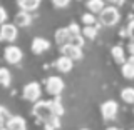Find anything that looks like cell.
Listing matches in <instances>:
<instances>
[{"label": "cell", "instance_id": "1", "mask_svg": "<svg viewBox=\"0 0 134 130\" xmlns=\"http://www.w3.org/2000/svg\"><path fill=\"white\" fill-rule=\"evenodd\" d=\"M34 115H35L37 120L40 122H47L50 117H54V112H52V107H50V102H45V100H37L35 105L32 108Z\"/></svg>", "mask_w": 134, "mask_h": 130}, {"label": "cell", "instance_id": "2", "mask_svg": "<svg viewBox=\"0 0 134 130\" xmlns=\"http://www.w3.org/2000/svg\"><path fill=\"white\" fill-rule=\"evenodd\" d=\"M99 20L102 25H107V27H114V25L121 20V14L116 7L109 5V7H104V10L99 14Z\"/></svg>", "mask_w": 134, "mask_h": 130}, {"label": "cell", "instance_id": "3", "mask_svg": "<svg viewBox=\"0 0 134 130\" xmlns=\"http://www.w3.org/2000/svg\"><path fill=\"white\" fill-rule=\"evenodd\" d=\"M22 94H24V98L27 100V102H37V100L42 97L40 85H39L37 82H30V83H27V85L24 87Z\"/></svg>", "mask_w": 134, "mask_h": 130}, {"label": "cell", "instance_id": "4", "mask_svg": "<svg viewBox=\"0 0 134 130\" xmlns=\"http://www.w3.org/2000/svg\"><path fill=\"white\" fill-rule=\"evenodd\" d=\"M45 89H47V92L50 95H60L62 90L65 89V83L64 80H62L60 77H49L47 80H45Z\"/></svg>", "mask_w": 134, "mask_h": 130}, {"label": "cell", "instance_id": "5", "mask_svg": "<svg viewBox=\"0 0 134 130\" xmlns=\"http://www.w3.org/2000/svg\"><path fill=\"white\" fill-rule=\"evenodd\" d=\"M19 35L17 25L14 23H3L0 25V40L2 42H14Z\"/></svg>", "mask_w": 134, "mask_h": 130}, {"label": "cell", "instance_id": "6", "mask_svg": "<svg viewBox=\"0 0 134 130\" xmlns=\"http://www.w3.org/2000/svg\"><path fill=\"white\" fill-rule=\"evenodd\" d=\"M3 57H5V60L8 62V64L15 65V64H19V62L22 60L24 53H22V50L17 47V45H8V47L5 48V52H3Z\"/></svg>", "mask_w": 134, "mask_h": 130}, {"label": "cell", "instance_id": "7", "mask_svg": "<svg viewBox=\"0 0 134 130\" xmlns=\"http://www.w3.org/2000/svg\"><path fill=\"white\" fill-rule=\"evenodd\" d=\"M117 102L114 100H107V102H104L102 105H100V114H102L104 120H114L116 115H117Z\"/></svg>", "mask_w": 134, "mask_h": 130}, {"label": "cell", "instance_id": "8", "mask_svg": "<svg viewBox=\"0 0 134 130\" xmlns=\"http://www.w3.org/2000/svg\"><path fill=\"white\" fill-rule=\"evenodd\" d=\"M60 52H62V55L69 57L70 60H81V58H82V48L77 47V45H74V44L62 45V47H60Z\"/></svg>", "mask_w": 134, "mask_h": 130}, {"label": "cell", "instance_id": "9", "mask_svg": "<svg viewBox=\"0 0 134 130\" xmlns=\"http://www.w3.org/2000/svg\"><path fill=\"white\" fill-rule=\"evenodd\" d=\"M50 48V42L45 40V39H40V37H35V39L32 40V52L35 53V55H40V53L47 52Z\"/></svg>", "mask_w": 134, "mask_h": 130}, {"label": "cell", "instance_id": "10", "mask_svg": "<svg viewBox=\"0 0 134 130\" xmlns=\"http://www.w3.org/2000/svg\"><path fill=\"white\" fill-rule=\"evenodd\" d=\"M5 127L8 130H27L25 127V120L22 117L15 115V117H8V120L5 122Z\"/></svg>", "mask_w": 134, "mask_h": 130}, {"label": "cell", "instance_id": "11", "mask_svg": "<svg viewBox=\"0 0 134 130\" xmlns=\"http://www.w3.org/2000/svg\"><path fill=\"white\" fill-rule=\"evenodd\" d=\"M54 39H55V44H59L62 47V45H65V44H70L72 33L69 32V28H59L55 32V35H54Z\"/></svg>", "mask_w": 134, "mask_h": 130}, {"label": "cell", "instance_id": "12", "mask_svg": "<svg viewBox=\"0 0 134 130\" xmlns=\"http://www.w3.org/2000/svg\"><path fill=\"white\" fill-rule=\"evenodd\" d=\"M55 67H57V70H59V72L67 73V72H70V70H72V67H74V60H70L69 57L62 55V57H59V58H57Z\"/></svg>", "mask_w": 134, "mask_h": 130}, {"label": "cell", "instance_id": "13", "mask_svg": "<svg viewBox=\"0 0 134 130\" xmlns=\"http://www.w3.org/2000/svg\"><path fill=\"white\" fill-rule=\"evenodd\" d=\"M32 23V15L25 10H20L19 14L15 15V25L17 27H29Z\"/></svg>", "mask_w": 134, "mask_h": 130}, {"label": "cell", "instance_id": "14", "mask_svg": "<svg viewBox=\"0 0 134 130\" xmlns=\"http://www.w3.org/2000/svg\"><path fill=\"white\" fill-rule=\"evenodd\" d=\"M121 72H122V77L124 78H134V55H131L122 64Z\"/></svg>", "mask_w": 134, "mask_h": 130}, {"label": "cell", "instance_id": "15", "mask_svg": "<svg viewBox=\"0 0 134 130\" xmlns=\"http://www.w3.org/2000/svg\"><path fill=\"white\" fill-rule=\"evenodd\" d=\"M17 5L20 7V10L32 12V10H37V8H39L40 0H17Z\"/></svg>", "mask_w": 134, "mask_h": 130}, {"label": "cell", "instance_id": "16", "mask_svg": "<svg viewBox=\"0 0 134 130\" xmlns=\"http://www.w3.org/2000/svg\"><path fill=\"white\" fill-rule=\"evenodd\" d=\"M111 55H112V58H114V62H116V64H121V65H122L124 62H126L124 48L121 47V45H116V47H112V50H111Z\"/></svg>", "mask_w": 134, "mask_h": 130}, {"label": "cell", "instance_id": "17", "mask_svg": "<svg viewBox=\"0 0 134 130\" xmlns=\"http://www.w3.org/2000/svg\"><path fill=\"white\" fill-rule=\"evenodd\" d=\"M104 7H106V3H104V0H89L87 2V8H89L91 14H100V12L104 10Z\"/></svg>", "mask_w": 134, "mask_h": 130}, {"label": "cell", "instance_id": "18", "mask_svg": "<svg viewBox=\"0 0 134 130\" xmlns=\"http://www.w3.org/2000/svg\"><path fill=\"white\" fill-rule=\"evenodd\" d=\"M12 80V73L10 70L5 69V67H0V85L2 87H8Z\"/></svg>", "mask_w": 134, "mask_h": 130}, {"label": "cell", "instance_id": "19", "mask_svg": "<svg viewBox=\"0 0 134 130\" xmlns=\"http://www.w3.org/2000/svg\"><path fill=\"white\" fill-rule=\"evenodd\" d=\"M121 98L124 100L126 103H134V89L132 87H126L121 92Z\"/></svg>", "mask_w": 134, "mask_h": 130}, {"label": "cell", "instance_id": "20", "mask_svg": "<svg viewBox=\"0 0 134 130\" xmlns=\"http://www.w3.org/2000/svg\"><path fill=\"white\" fill-rule=\"evenodd\" d=\"M50 107H52L54 115H57V117H62V115H64V107H62L60 102H59V98L50 100Z\"/></svg>", "mask_w": 134, "mask_h": 130}, {"label": "cell", "instance_id": "21", "mask_svg": "<svg viewBox=\"0 0 134 130\" xmlns=\"http://www.w3.org/2000/svg\"><path fill=\"white\" fill-rule=\"evenodd\" d=\"M82 33H84L86 39H91V40H94L96 37H97V30H96L94 25H86V27L82 28Z\"/></svg>", "mask_w": 134, "mask_h": 130}, {"label": "cell", "instance_id": "22", "mask_svg": "<svg viewBox=\"0 0 134 130\" xmlns=\"http://www.w3.org/2000/svg\"><path fill=\"white\" fill-rule=\"evenodd\" d=\"M60 117H57V115H54V117H50V119L45 122V128L47 130H55V128H59L60 127Z\"/></svg>", "mask_w": 134, "mask_h": 130}, {"label": "cell", "instance_id": "23", "mask_svg": "<svg viewBox=\"0 0 134 130\" xmlns=\"http://www.w3.org/2000/svg\"><path fill=\"white\" fill-rule=\"evenodd\" d=\"M82 22H84V25H96V17H94V14H91V12L84 14L82 15Z\"/></svg>", "mask_w": 134, "mask_h": 130}, {"label": "cell", "instance_id": "24", "mask_svg": "<svg viewBox=\"0 0 134 130\" xmlns=\"http://www.w3.org/2000/svg\"><path fill=\"white\" fill-rule=\"evenodd\" d=\"M8 117H10V115L7 114V110H5V108H3L2 105H0V125L5 123L7 120H8Z\"/></svg>", "mask_w": 134, "mask_h": 130}, {"label": "cell", "instance_id": "25", "mask_svg": "<svg viewBox=\"0 0 134 130\" xmlns=\"http://www.w3.org/2000/svg\"><path fill=\"white\" fill-rule=\"evenodd\" d=\"M70 44H74V45H77V47L82 48V45H84V37H81V35H74L72 40H70Z\"/></svg>", "mask_w": 134, "mask_h": 130}, {"label": "cell", "instance_id": "26", "mask_svg": "<svg viewBox=\"0 0 134 130\" xmlns=\"http://www.w3.org/2000/svg\"><path fill=\"white\" fill-rule=\"evenodd\" d=\"M52 3H54V7H57V8H64L70 3V0H52Z\"/></svg>", "mask_w": 134, "mask_h": 130}, {"label": "cell", "instance_id": "27", "mask_svg": "<svg viewBox=\"0 0 134 130\" xmlns=\"http://www.w3.org/2000/svg\"><path fill=\"white\" fill-rule=\"evenodd\" d=\"M67 28H69V32L72 33V37H74V35H81V28H79L77 23H70Z\"/></svg>", "mask_w": 134, "mask_h": 130}, {"label": "cell", "instance_id": "28", "mask_svg": "<svg viewBox=\"0 0 134 130\" xmlns=\"http://www.w3.org/2000/svg\"><path fill=\"white\" fill-rule=\"evenodd\" d=\"M7 18H8V15H7V10H5L3 7H0V25L7 23Z\"/></svg>", "mask_w": 134, "mask_h": 130}, {"label": "cell", "instance_id": "29", "mask_svg": "<svg viewBox=\"0 0 134 130\" xmlns=\"http://www.w3.org/2000/svg\"><path fill=\"white\" fill-rule=\"evenodd\" d=\"M126 30H127V35L134 39V20H131V22H129V25H127V28H126Z\"/></svg>", "mask_w": 134, "mask_h": 130}, {"label": "cell", "instance_id": "30", "mask_svg": "<svg viewBox=\"0 0 134 130\" xmlns=\"http://www.w3.org/2000/svg\"><path fill=\"white\" fill-rule=\"evenodd\" d=\"M127 50H129V53H131V55H134V42H132V44H129Z\"/></svg>", "mask_w": 134, "mask_h": 130}, {"label": "cell", "instance_id": "31", "mask_svg": "<svg viewBox=\"0 0 134 130\" xmlns=\"http://www.w3.org/2000/svg\"><path fill=\"white\" fill-rule=\"evenodd\" d=\"M107 2H111V3H116V5H122V2H124V0H107Z\"/></svg>", "mask_w": 134, "mask_h": 130}, {"label": "cell", "instance_id": "32", "mask_svg": "<svg viewBox=\"0 0 134 130\" xmlns=\"http://www.w3.org/2000/svg\"><path fill=\"white\" fill-rule=\"evenodd\" d=\"M106 130H121V128H117V127H109V128H106Z\"/></svg>", "mask_w": 134, "mask_h": 130}, {"label": "cell", "instance_id": "33", "mask_svg": "<svg viewBox=\"0 0 134 130\" xmlns=\"http://www.w3.org/2000/svg\"><path fill=\"white\" fill-rule=\"evenodd\" d=\"M0 130H8V128L5 127V125H0Z\"/></svg>", "mask_w": 134, "mask_h": 130}, {"label": "cell", "instance_id": "34", "mask_svg": "<svg viewBox=\"0 0 134 130\" xmlns=\"http://www.w3.org/2000/svg\"><path fill=\"white\" fill-rule=\"evenodd\" d=\"M81 130H89V128H81Z\"/></svg>", "mask_w": 134, "mask_h": 130}, {"label": "cell", "instance_id": "35", "mask_svg": "<svg viewBox=\"0 0 134 130\" xmlns=\"http://www.w3.org/2000/svg\"><path fill=\"white\" fill-rule=\"evenodd\" d=\"M132 10H134V3H132Z\"/></svg>", "mask_w": 134, "mask_h": 130}]
</instances>
